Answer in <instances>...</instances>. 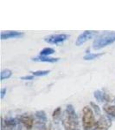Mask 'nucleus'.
Segmentation results:
<instances>
[{
	"mask_svg": "<svg viewBox=\"0 0 115 130\" xmlns=\"http://www.w3.org/2000/svg\"><path fill=\"white\" fill-rule=\"evenodd\" d=\"M40 130H50V129H49V128L48 129L47 127H45V126H43V127H41V129H40Z\"/></svg>",
	"mask_w": 115,
	"mask_h": 130,
	"instance_id": "nucleus-21",
	"label": "nucleus"
},
{
	"mask_svg": "<svg viewBox=\"0 0 115 130\" xmlns=\"http://www.w3.org/2000/svg\"><path fill=\"white\" fill-rule=\"evenodd\" d=\"M35 62H56L59 61V58H54V57H49V56H39L37 57H35L32 59Z\"/></svg>",
	"mask_w": 115,
	"mask_h": 130,
	"instance_id": "nucleus-11",
	"label": "nucleus"
},
{
	"mask_svg": "<svg viewBox=\"0 0 115 130\" xmlns=\"http://www.w3.org/2000/svg\"><path fill=\"white\" fill-rule=\"evenodd\" d=\"M98 35L97 31H84L83 33H81V35H79V37H77L76 42H75V44L77 46H80L83 43H85L86 42H87L88 40H90L93 37H94L95 36Z\"/></svg>",
	"mask_w": 115,
	"mask_h": 130,
	"instance_id": "nucleus-6",
	"label": "nucleus"
},
{
	"mask_svg": "<svg viewBox=\"0 0 115 130\" xmlns=\"http://www.w3.org/2000/svg\"><path fill=\"white\" fill-rule=\"evenodd\" d=\"M105 112L110 116H112L115 118V105H105L104 106Z\"/></svg>",
	"mask_w": 115,
	"mask_h": 130,
	"instance_id": "nucleus-12",
	"label": "nucleus"
},
{
	"mask_svg": "<svg viewBox=\"0 0 115 130\" xmlns=\"http://www.w3.org/2000/svg\"><path fill=\"white\" fill-rule=\"evenodd\" d=\"M62 124L65 130H80L78 117L73 105H68L64 112Z\"/></svg>",
	"mask_w": 115,
	"mask_h": 130,
	"instance_id": "nucleus-1",
	"label": "nucleus"
},
{
	"mask_svg": "<svg viewBox=\"0 0 115 130\" xmlns=\"http://www.w3.org/2000/svg\"><path fill=\"white\" fill-rule=\"evenodd\" d=\"M18 121H19V122L22 123L27 129H31L35 124L34 117L30 115L24 114V115H20V116L18 117Z\"/></svg>",
	"mask_w": 115,
	"mask_h": 130,
	"instance_id": "nucleus-7",
	"label": "nucleus"
},
{
	"mask_svg": "<svg viewBox=\"0 0 115 130\" xmlns=\"http://www.w3.org/2000/svg\"><path fill=\"white\" fill-rule=\"evenodd\" d=\"M96 124L94 114L91 107L85 106L82 109V126L85 130H92Z\"/></svg>",
	"mask_w": 115,
	"mask_h": 130,
	"instance_id": "nucleus-3",
	"label": "nucleus"
},
{
	"mask_svg": "<svg viewBox=\"0 0 115 130\" xmlns=\"http://www.w3.org/2000/svg\"><path fill=\"white\" fill-rule=\"evenodd\" d=\"M54 53H55V50L52 49V48H44L40 51V56H49V55H52Z\"/></svg>",
	"mask_w": 115,
	"mask_h": 130,
	"instance_id": "nucleus-14",
	"label": "nucleus"
},
{
	"mask_svg": "<svg viewBox=\"0 0 115 130\" xmlns=\"http://www.w3.org/2000/svg\"><path fill=\"white\" fill-rule=\"evenodd\" d=\"M35 118H36V121L40 123L42 127H43L48 121L47 115H46L44 111H38V112L35 113Z\"/></svg>",
	"mask_w": 115,
	"mask_h": 130,
	"instance_id": "nucleus-10",
	"label": "nucleus"
},
{
	"mask_svg": "<svg viewBox=\"0 0 115 130\" xmlns=\"http://www.w3.org/2000/svg\"><path fill=\"white\" fill-rule=\"evenodd\" d=\"M69 35L68 34H54L48 36L44 38V41L47 42L50 44H59V43H63L68 38Z\"/></svg>",
	"mask_w": 115,
	"mask_h": 130,
	"instance_id": "nucleus-4",
	"label": "nucleus"
},
{
	"mask_svg": "<svg viewBox=\"0 0 115 130\" xmlns=\"http://www.w3.org/2000/svg\"><path fill=\"white\" fill-rule=\"evenodd\" d=\"M94 97L96 98V100L100 102H115V97L112 95H110L108 94L103 93L100 90H97L94 92Z\"/></svg>",
	"mask_w": 115,
	"mask_h": 130,
	"instance_id": "nucleus-8",
	"label": "nucleus"
},
{
	"mask_svg": "<svg viewBox=\"0 0 115 130\" xmlns=\"http://www.w3.org/2000/svg\"><path fill=\"white\" fill-rule=\"evenodd\" d=\"M61 115H62V108H61L60 107H58V108L53 112V115H52V117H53L54 121H57L61 117Z\"/></svg>",
	"mask_w": 115,
	"mask_h": 130,
	"instance_id": "nucleus-16",
	"label": "nucleus"
},
{
	"mask_svg": "<svg viewBox=\"0 0 115 130\" xmlns=\"http://www.w3.org/2000/svg\"><path fill=\"white\" fill-rule=\"evenodd\" d=\"M115 42V32H104L96 37L93 43V48L95 50H100Z\"/></svg>",
	"mask_w": 115,
	"mask_h": 130,
	"instance_id": "nucleus-2",
	"label": "nucleus"
},
{
	"mask_svg": "<svg viewBox=\"0 0 115 130\" xmlns=\"http://www.w3.org/2000/svg\"><path fill=\"white\" fill-rule=\"evenodd\" d=\"M90 105L92 108H93V110H94V112H95V114H97V115H100V107L98 106V105H96V104L94 103V102H90Z\"/></svg>",
	"mask_w": 115,
	"mask_h": 130,
	"instance_id": "nucleus-18",
	"label": "nucleus"
},
{
	"mask_svg": "<svg viewBox=\"0 0 115 130\" xmlns=\"http://www.w3.org/2000/svg\"><path fill=\"white\" fill-rule=\"evenodd\" d=\"M34 78V75H25V76H22L20 77L21 80H25V81H28V80H33Z\"/></svg>",
	"mask_w": 115,
	"mask_h": 130,
	"instance_id": "nucleus-19",
	"label": "nucleus"
},
{
	"mask_svg": "<svg viewBox=\"0 0 115 130\" xmlns=\"http://www.w3.org/2000/svg\"><path fill=\"white\" fill-rule=\"evenodd\" d=\"M6 91H7V89H1V99H3L4 97H5V94H6Z\"/></svg>",
	"mask_w": 115,
	"mask_h": 130,
	"instance_id": "nucleus-20",
	"label": "nucleus"
},
{
	"mask_svg": "<svg viewBox=\"0 0 115 130\" xmlns=\"http://www.w3.org/2000/svg\"><path fill=\"white\" fill-rule=\"evenodd\" d=\"M24 36V33L18 31H7V32H1V39H9V38H16Z\"/></svg>",
	"mask_w": 115,
	"mask_h": 130,
	"instance_id": "nucleus-9",
	"label": "nucleus"
},
{
	"mask_svg": "<svg viewBox=\"0 0 115 130\" xmlns=\"http://www.w3.org/2000/svg\"><path fill=\"white\" fill-rule=\"evenodd\" d=\"M50 73L49 70H37L32 72V75L34 76H43V75H47Z\"/></svg>",
	"mask_w": 115,
	"mask_h": 130,
	"instance_id": "nucleus-17",
	"label": "nucleus"
},
{
	"mask_svg": "<svg viewBox=\"0 0 115 130\" xmlns=\"http://www.w3.org/2000/svg\"><path fill=\"white\" fill-rule=\"evenodd\" d=\"M103 54L102 53H87V55L84 56V60H93V59H96V58H99Z\"/></svg>",
	"mask_w": 115,
	"mask_h": 130,
	"instance_id": "nucleus-13",
	"label": "nucleus"
},
{
	"mask_svg": "<svg viewBox=\"0 0 115 130\" xmlns=\"http://www.w3.org/2000/svg\"><path fill=\"white\" fill-rule=\"evenodd\" d=\"M11 75H12L11 70H7V69H6V70H3L1 71V80L4 81V80H5V79L10 78Z\"/></svg>",
	"mask_w": 115,
	"mask_h": 130,
	"instance_id": "nucleus-15",
	"label": "nucleus"
},
{
	"mask_svg": "<svg viewBox=\"0 0 115 130\" xmlns=\"http://www.w3.org/2000/svg\"><path fill=\"white\" fill-rule=\"evenodd\" d=\"M112 126V121L107 116H100L92 130H108Z\"/></svg>",
	"mask_w": 115,
	"mask_h": 130,
	"instance_id": "nucleus-5",
	"label": "nucleus"
}]
</instances>
